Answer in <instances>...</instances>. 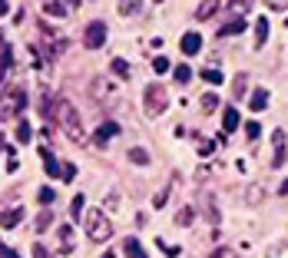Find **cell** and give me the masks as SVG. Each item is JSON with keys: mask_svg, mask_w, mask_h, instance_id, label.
<instances>
[{"mask_svg": "<svg viewBox=\"0 0 288 258\" xmlns=\"http://www.w3.org/2000/svg\"><path fill=\"white\" fill-rule=\"evenodd\" d=\"M202 156H209V152H215V143H202V149H199Z\"/></svg>", "mask_w": 288, "mask_h": 258, "instance_id": "obj_37", "label": "cell"}, {"mask_svg": "<svg viewBox=\"0 0 288 258\" xmlns=\"http://www.w3.org/2000/svg\"><path fill=\"white\" fill-rule=\"evenodd\" d=\"M40 152H43V159H46V172H50V176H56V169H60V166H56V159L50 156V149H40Z\"/></svg>", "mask_w": 288, "mask_h": 258, "instance_id": "obj_26", "label": "cell"}, {"mask_svg": "<svg viewBox=\"0 0 288 258\" xmlns=\"http://www.w3.org/2000/svg\"><path fill=\"white\" fill-rule=\"evenodd\" d=\"M116 133H120V126H116V123H103L100 129H96V136H93V143H96V146H103V143H106V139H113Z\"/></svg>", "mask_w": 288, "mask_h": 258, "instance_id": "obj_10", "label": "cell"}, {"mask_svg": "<svg viewBox=\"0 0 288 258\" xmlns=\"http://www.w3.org/2000/svg\"><path fill=\"white\" fill-rule=\"evenodd\" d=\"M7 255H10V248H7L3 242H0V258H7Z\"/></svg>", "mask_w": 288, "mask_h": 258, "instance_id": "obj_38", "label": "cell"}, {"mask_svg": "<svg viewBox=\"0 0 288 258\" xmlns=\"http://www.w3.org/2000/svg\"><path fill=\"white\" fill-rule=\"evenodd\" d=\"M166 199H169V189H163V192H159V195H156V209H163V205H166Z\"/></svg>", "mask_w": 288, "mask_h": 258, "instance_id": "obj_34", "label": "cell"}, {"mask_svg": "<svg viewBox=\"0 0 288 258\" xmlns=\"http://www.w3.org/2000/svg\"><path fill=\"white\" fill-rule=\"evenodd\" d=\"M285 27H288V20H285Z\"/></svg>", "mask_w": 288, "mask_h": 258, "instance_id": "obj_44", "label": "cell"}, {"mask_svg": "<svg viewBox=\"0 0 288 258\" xmlns=\"http://www.w3.org/2000/svg\"><path fill=\"white\" fill-rule=\"evenodd\" d=\"M70 7H73V3H43V10L50 13V17H67Z\"/></svg>", "mask_w": 288, "mask_h": 258, "instance_id": "obj_14", "label": "cell"}, {"mask_svg": "<svg viewBox=\"0 0 288 258\" xmlns=\"http://www.w3.org/2000/svg\"><path fill=\"white\" fill-rule=\"evenodd\" d=\"M60 179L73 182V179H77V166H73V162H63V166H60Z\"/></svg>", "mask_w": 288, "mask_h": 258, "instance_id": "obj_21", "label": "cell"}, {"mask_svg": "<svg viewBox=\"0 0 288 258\" xmlns=\"http://www.w3.org/2000/svg\"><path fill=\"white\" fill-rule=\"evenodd\" d=\"M83 202H86L83 195H77V199L70 202V212H73V219H80V215H83Z\"/></svg>", "mask_w": 288, "mask_h": 258, "instance_id": "obj_25", "label": "cell"}, {"mask_svg": "<svg viewBox=\"0 0 288 258\" xmlns=\"http://www.w3.org/2000/svg\"><path fill=\"white\" fill-rule=\"evenodd\" d=\"M215 106H219V96H215V93H206V96H202V110L212 112Z\"/></svg>", "mask_w": 288, "mask_h": 258, "instance_id": "obj_23", "label": "cell"}, {"mask_svg": "<svg viewBox=\"0 0 288 258\" xmlns=\"http://www.w3.org/2000/svg\"><path fill=\"white\" fill-rule=\"evenodd\" d=\"M129 162H136V166H149V152H146V149H129Z\"/></svg>", "mask_w": 288, "mask_h": 258, "instance_id": "obj_20", "label": "cell"}, {"mask_svg": "<svg viewBox=\"0 0 288 258\" xmlns=\"http://www.w3.org/2000/svg\"><path fill=\"white\" fill-rule=\"evenodd\" d=\"M153 70H156V73H166V70H172V67H169V60H166V56H159V60L153 63Z\"/></svg>", "mask_w": 288, "mask_h": 258, "instance_id": "obj_29", "label": "cell"}, {"mask_svg": "<svg viewBox=\"0 0 288 258\" xmlns=\"http://www.w3.org/2000/svg\"><path fill=\"white\" fill-rule=\"evenodd\" d=\"M202 76L209 79V83H215V86H219L222 79H225V76H222V70H215V67H212V70H202Z\"/></svg>", "mask_w": 288, "mask_h": 258, "instance_id": "obj_24", "label": "cell"}, {"mask_svg": "<svg viewBox=\"0 0 288 258\" xmlns=\"http://www.w3.org/2000/svg\"><path fill=\"white\" fill-rule=\"evenodd\" d=\"M50 222H53V219H50V212H43L40 219H37V232H43V228H50Z\"/></svg>", "mask_w": 288, "mask_h": 258, "instance_id": "obj_30", "label": "cell"}, {"mask_svg": "<svg viewBox=\"0 0 288 258\" xmlns=\"http://www.w3.org/2000/svg\"><path fill=\"white\" fill-rule=\"evenodd\" d=\"M245 133H248V139H258V136H262V126H258V123H245Z\"/></svg>", "mask_w": 288, "mask_h": 258, "instance_id": "obj_28", "label": "cell"}, {"mask_svg": "<svg viewBox=\"0 0 288 258\" xmlns=\"http://www.w3.org/2000/svg\"><path fill=\"white\" fill-rule=\"evenodd\" d=\"M53 199H56V195H53V189H40V202H43V205H50Z\"/></svg>", "mask_w": 288, "mask_h": 258, "instance_id": "obj_33", "label": "cell"}, {"mask_svg": "<svg viewBox=\"0 0 288 258\" xmlns=\"http://www.w3.org/2000/svg\"><path fill=\"white\" fill-rule=\"evenodd\" d=\"M53 116H56V123H60V129H63V136H67L70 143H86V133H83V123H80V112H77V106L70 100H56V110H53Z\"/></svg>", "mask_w": 288, "mask_h": 258, "instance_id": "obj_1", "label": "cell"}, {"mask_svg": "<svg viewBox=\"0 0 288 258\" xmlns=\"http://www.w3.org/2000/svg\"><path fill=\"white\" fill-rule=\"evenodd\" d=\"M83 225H86V238H89V242H106V238L113 235L110 219H106L100 209H89V212L83 215Z\"/></svg>", "mask_w": 288, "mask_h": 258, "instance_id": "obj_3", "label": "cell"}, {"mask_svg": "<svg viewBox=\"0 0 288 258\" xmlns=\"http://www.w3.org/2000/svg\"><path fill=\"white\" fill-rule=\"evenodd\" d=\"M23 215H27V209H23V205H13V209H7V212L0 215V225H3V228H17V225L23 222Z\"/></svg>", "mask_w": 288, "mask_h": 258, "instance_id": "obj_6", "label": "cell"}, {"mask_svg": "<svg viewBox=\"0 0 288 258\" xmlns=\"http://www.w3.org/2000/svg\"><path fill=\"white\" fill-rule=\"evenodd\" d=\"M27 103H30V96L23 90H7L3 96H0V123H10V119H17L23 110H27Z\"/></svg>", "mask_w": 288, "mask_h": 258, "instance_id": "obj_2", "label": "cell"}, {"mask_svg": "<svg viewBox=\"0 0 288 258\" xmlns=\"http://www.w3.org/2000/svg\"><path fill=\"white\" fill-rule=\"evenodd\" d=\"M110 70H113V73H116L120 79H126V76H129V63H126V60H120V56H116V60L110 63Z\"/></svg>", "mask_w": 288, "mask_h": 258, "instance_id": "obj_16", "label": "cell"}, {"mask_svg": "<svg viewBox=\"0 0 288 258\" xmlns=\"http://www.w3.org/2000/svg\"><path fill=\"white\" fill-rule=\"evenodd\" d=\"M212 258H235V252H232V248H219Z\"/></svg>", "mask_w": 288, "mask_h": 258, "instance_id": "obj_35", "label": "cell"}, {"mask_svg": "<svg viewBox=\"0 0 288 258\" xmlns=\"http://www.w3.org/2000/svg\"><path fill=\"white\" fill-rule=\"evenodd\" d=\"M7 258H23V255H17V252H10V255H7Z\"/></svg>", "mask_w": 288, "mask_h": 258, "instance_id": "obj_41", "label": "cell"}, {"mask_svg": "<svg viewBox=\"0 0 288 258\" xmlns=\"http://www.w3.org/2000/svg\"><path fill=\"white\" fill-rule=\"evenodd\" d=\"M282 195H288V179H285V182H282Z\"/></svg>", "mask_w": 288, "mask_h": 258, "instance_id": "obj_39", "label": "cell"}, {"mask_svg": "<svg viewBox=\"0 0 288 258\" xmlns=\"http://www.w3.org/2000/svg\"><path fill=\"white\" fill-rule=\"evenodd\" d=\"M248 106H252L255 112H262L268 106V90H255L252 93V100H248Z\"/></svg>", "mask_w": 288, "mask_h": 258, "instance_id": "obj_11", "label": "cell"}, {"mask_svg": "<svg viewBox=\"0 0 288 258\" xmlns=\"http://www.w3.org/2000/svg\"><path fill=\"white\" fill-rule=\"evenodd\" d=\"M0 146H3V133H0Z\"/></svg>", "mask_w": 288, "mask_h": 258, "instance_id": "obj_43", "label": "cell"}, {"mask_svg": "<svg viewBox=\"0 0 288 258\" xmlns=\"http://www.w3.org/2000/svg\"><path fill=\"white\" fill-rule=\"evenodd\" d=\"M34 258H50V252H46L43 245H37V248H34Z\"/></svg>", "mask_w": 288, "mask_h": 258, "instance_id": "obj_36", "label": "cell"}, {"mask_svg": "<svg viewBox=\"0 0 288 258\" xmlns=\"http://www.w3.org/2000/svg\"><path fill=\"white\" fill-rule=\"evenodd\" d=\"M3 76H7V70H3V67H0V83H3Z\"/></svg>", "mask_w": 288, "mask_h": 258, "instance_id": "obj_40", "label": "cell"}, {"mask_svg": "<svg viewBox=\"0 0 288 258\" xmlns=\"http://www.w3.org/2000/svg\"><path fill=\"white\" fill-rule=\"evenodd\" d=\"M242 30H245V20H242V17H239V20L225 23V27H222V30H219V37H232V34H242Z\"/></svg>", "mask_w": 288, "mask_h": 258, "instance_id": "obj_15", "label": "cell"}, {"mask_svg": "<svg viewBox=\"0 0 288 258\" xmlns=\"http://www.w3.org/2000/svg\"><path fill=\"white\" fill-rule=\"evenodd\" d=\"M265 37H268V17H262L258 27H255V43L262 46V43H265Z\"/></svg>", "mask_w": 288, "mask_h": 258, "instance_id": "obj_18", "label": "cell"}, {"mask_svg": "<svg viewBox=\"0 0 288 258\" xmlns=\"http://www.w3.org/2000/svg\"><path fill=\"white\" fill-rule=\"evenodd\" d=\"M179 46H182V53H186V56H196V53L202 50V37H199V34H186Z\"/></svg>", "mask_w": 288, "mask_h": 258, "instance_id": "obj_7", "label": "cell"}, {"mask_svg": "<svg viewBox=\"0 0 288 258\" xmlns=\"http://www.w3.org/2000/svg\"><path fill=\"white\" fill-rule=\"evenodd\" d=\"M219 7H222V3H212V0H209V3H199V10H196V20H209L212 13H219Z\"/></svg>", "mask_w": 288, "mask_h": 258, "instance_id": "obj_13", "label": "cell"}, {"mask_svg": "<svg viewBox=\"0 0 288 258\" xmlns=\"http://www.w3.org/2000/svg\"><path fill=\"white\" fill-rule=\"evenodd\" d=\"M103 258H116V255H113V252H106V255H103Z\"/></svg>", "mask_w": 288, "mask_h": 258, "instance_id": "obj_42", "label": "cell"}, {"mask_svg": "<svg viewBox=\"0 0 288 258\" xmlns=\"http://www.w3.org/2000/svg\"><path fill=\"white\" fill-rule=\"evenodd\" d=\"M56 232H60V252L70 255V252H73V225H60Z\"/></svg>", "mask_w": 288, "mask_h": 258, "instance_id": "obj_9", "label": "cell"}, {"mask_svg": "<svg viewBox=\"0 0 288 258\" xmlns=\"http://www.w3.org/2000/svg\"><path fill=\"white\" fill-rule=\"evenodd\" d=\"M192 219H196V212H192V209H182V212L176 215V222H179V225H192Z\"/></svg>", "mask_w": 288, "mask_h": 258, "instance_id": "obj_27", "label": "cell"}, {"mask_svg": "<svg viewBox=\"0 0 288 258\" xmlns=\"http://www.w3.org/2000/svg\"><path fill=\"white\" fill-rule=\"evenodd\" d=\"M222 126H225V133H235V129H239V112L225 110V123H222Z\"/></svg>", "mask_w": 288, "mask_h": 258, "instance_id": "obj_19", "label": "cell"}, {"mask_svg": "<svg viewBox=\"0 0 288 258\" xmlns=\"http://www.w3.org/2000/svg\"><path fill=\"white\" fill-rule=\"evenodd\" d=\"M83 43L89 46V50H100L103 43H106V23L103 20H93L86 27V34H83Z\"/></svg>", "mask_w": 288, "mask_h": 258, "instance_id": "obj_5", "label": "cell"}, {"mask_svg": "<svg viewBox=\"0 0 288 258\" xmlns=\"http://www.w3.org/2000/svg\"><path fill=\"white\" fill-rule=\"evenodd\" d=\"M17 139H20V143H30V139H34V129H30V123H20V126H17Z\"/></svg>", "mask_w": 288, "mask_h": 258, "instance_id": "obj_22", "label": "cell"}, {"mask_svg": "<svg viewBox=\"0 0 288 258\" xmlns=\"http://www.w3.org/2000/svg\"><path fill=\"white\" fill-rule=\"evenodd\" d=\"M262 195H265V192L258 189V185H252V189H248V202H262Z\"/></svg>", "mask_w": 288, "mask_h": 258, "instance_id": "obj_31", "label": "cell"}, {"mask_svg": "<svg viewBox=\"0 0 288 258\" xmlns=\"http://www.w3.org/2000/svg\"><path fill=\"white\" fill-rule=\"evenodd\" d=\"M123 248H126V258H146L143 245H139L136 238H126V242H123Z\"/></svg>", "mask_w": 288, "mask_h": 258, "instance_id": "obj_12", "label": "cell"}, {"mask_svg": "<svg viewBox=\"0 0 288 258\" xmlns=\"http://www.w3.org/2000/svg\"><path fill=\"white\" fill-rule=\"evenodd\" d=\"M166 90L159 86V83H153V86H146V112L149 116H159V112L166 110Z\"/></svg>", "mask_w": 288, "mask_h": 258, "instance_id": "obj_4", "label": "cell"}, {"mask_svg": "<svg viewBox=\"0 0 288 258\" xmlns=\"http://www.w3.org/2000/svg\"><path fill=\"white\" fill-rule=\"evenodd\" d=\"M143 10V3H120V13H136Z\"/></svg>", "mask_w": 288, "mask_h": 258, "instance_id": "obj_32", "label": "cell"}, {"mask_svg": "<svg viewBox=\"0 0 288 258\" xmlns=\"http://www.w3.org/2000/svg\"><path fill=\"white\" fill-rule=\"evenodd\" d=\"M272 139H275V159H272V166H282V162H285V133H282V129H275V133H272Z\"/></svg>", "mask_w": 288, "mask_h": 258, "instance_id": "obj_8", "label": "cell"}, {"mask_svg": "<svg viewBox=\"0 0 288 258\" xmlns=\"http://www.w3.org/2000/svg\"><path fill=\"white\" fill-rule=\"evenodd\" d=\"M172 70H176V73H172V76H176V83H189V79H192L189 63H179V67H172Z\"/></svg>", "mask_w": 288, "mask_h": 258, "instance_id": "obj_17", "label": "cell"}]
</instances>
